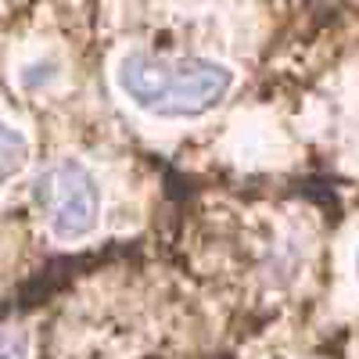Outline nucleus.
Instances as JSON below:
<instances>
[{"instance_id": "1", "label": "nucleus", "mask_w": 359, "mask_h": 359, "mask_svg": "<svg viewBox=\"0 0 359 359\" xmlns=\"http://www.w3.org/2000/svg\"><path fill=\"white\" fill-rule=\"evenodd\" d=\"M115 79L133 108L158 118L208 115L233 86V72L212 57H165L151 50H130Z\"/></svg>"}, {"instance_id": "2", "label": "nucleus", "mask_w": 359, "mask_h": 359, "mask_svg": "<svg viewBox=\"0 0 359 359\" xmlns=\"http://www.w3.org/2000/svg\"><path fill=\"white\" fill-rule=\"evenodd\" d=\"M36 205L57 241H79L97 226L101 187L79 158H62L36 180Z\"/></svg>"}, {"instance_id": "3", "label": "nucleus", "mask_w": 359, "mask_h": 359, "mask_svg": "<svg viewBox=\"0 0 359 359\" xmlns=\"http://www.w3.org/2000/svg\"><path fill=\"white\" fill-rule=\"evenodd\" d=\"M25 162H29V140L15 126L0 123V187L11 184V180L25 169Z\"/></svg>"}, {"instance_id": "4", "label": "nucleus", "mask_w": 359, "mask_h": 359, "mask_svg": "<svg viewBox=\"0 0 359 359\" xmlns=\"http://www.w3.org/2000/svg\"><path fill=\"white\" fill-rule=\"evenodd\" d=\"M0 359H29V334L0 331Z\"/></svg>"}]
</instances>
